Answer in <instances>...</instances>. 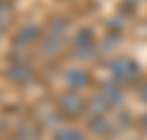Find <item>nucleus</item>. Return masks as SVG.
<instances>
[{
    "label": "nucleus",
    "mask_w": 147,
    "mask_h": 140,
    "mask_svg": "<svg viewBox=\"0 0 147 140\" xmlns=\"http://www.w3.org/2000/svg\"><path fill=\"white\" fill-rule=\"evenodd\" d=\"M108 71L110 79H115L118 84H132L137 81V64L127 57H118L108 62Z\"/></svg>",
    "instance_id": "1"
},
{
    "label": "nucleus",
    "mask_w": 147,
    "mask_h": 140,
    "mask_svg": "<svg viewBox=\"0 0 147 140\" xmlns=\"http://www.w3.org/2000/svg\"><path fill=\"white\" fill-rule=\"evenodd\" d=\"M71 47H74V54H76L79 59H88V57H93L96 49H98V44H96V32H93V27H81V30L74 35Z\"/></svg>",
    "instance_id": "2"
},
{
    "label": "nucleus",
    "mask_w": 147,
    "mask_h": 140,
    "mask_svg": "<svg viewBox=\"0 0 147 140\" xmlns=\"http://www.w3.org/2000/svg\"><path fill=\"white\" fill-rule=\"evenodd\" d=\"M57 108L61 111L66 118H74V116H84L86 111V101L79 96V91H66V93H61L57 99Z\"/></svg>",
    "instance_id": "3"
},
{
    "label": "nucleus",
    "mask_w": 147,
    "mask_h": 140,
    "mask_svg": "<svg viewBox=\"0 0 147 140\" xmlns=\"http://www.w3.org/2000/svg\"><path fill=\"white\" fill-rule=\"evenodd\" d=\"M61 81H64V86L69 88V91H81V88H86L91 84V76H88V71H84V69H66V71L61 74Z\"/></svg>",
    "instance_id": "4"
},
{
    "label": "nucleus",
    "mask_w": 147,
    "mask_h": 140,
    "mask_svg": "<svg viewBox=\"0 0 147 140\" xmlns=\"http://www.w3.org/2000/svg\"><path fill=\"white\" fill-rule=\"evenodd\" d=\"M39 39H42V30H39V25H34V22H25V25L15 32V47H30V44H34V42H39Z\"/></svg>",
    "instance_id": "5"
},
{
    "label": "nucleus",
    "mask_w": 147,
    "mask_h": 140,
    "mask_svg": "<svg viewBox=\"0 0 147 140\" xmlns=\"http://www.w3.org/2000/svg\"><path fill=\"white\" fill-rule=\"evenodd\" d=\"M100 93L105 96V101L110 106H120L123 103V88H120V84L115 79H108V81L100 84Z\"/></svg>",
    "instance_id": "6"
},
{
    "label": "nucleus",
    "mask_w": 147,
    "mask_h": 140,
    "mask_svg": "<svg viewBox=\"0 0 147 140\" xmlns=\"http://www.w3.org/2000/svg\"><path fill=\"white\" fill-rule=\"evenodd\" d=\"M88 128H91L93 135L105 138V135H110L113 130H115V123H110L105 116H91V118H88Z\"/></svg>",
    "instance_id": "7"
},
{
    "label": "nucleus",
    "mask_w": 147,
    "mask_h": 140,
    "mask_svg": "<svg viewBox=\"0 0 147 140\" xmlns=\"http://www.w3.org/2000/svg\"><path fill=\"white\" fill-rule=\"evenodd\" d=\"M32 76H34V71L27 67V62L12 64V67L7 69V79H10V81H15V84H30Z\"/></svg>",
    "instance_id": "8"
},
{
    "label": "nucleus",
    "mask_w": 147,
    "mask_h": 140,
    "mask_svg": "<svg viewBox=\"0 0 147 140\" xmlns=\"http://www.w3.org/2000/svg\"><path fill=\"white\" fill-rule=\"evenodd\" d=\"M61 37H54V35H44L42 39H39V52H42V57H54V54H59V49H61Z\"/></svg>",
    "instance_id": "9"
},
{
    "label": "nucleus",
    "mask_w": 147,
    "mask_h": 140,
    "mask_svg": "<svg viewBox=\"0 0 147 140\" xmlns=\"http://www.w3.org/2000/svg\"><path fill=\"white\" fill-rule=\"evenodd\" d=\"M86 108H88L91 116H105L110 111V103L105 101L103 93H96V96H91V99L86 101Z\"/></svg>",
    "instance_id": "10"
},
{
    "label": "nucleus",
    "mask_w": 147,
    "mask_h": 140,
    "mask_svg": "<svg viewBox=\"0 0 147 140\" xmlns=\"http://www.w3.org/2000/svg\"><path fill=\"white\" fill-rule=\"evenodd\" d=\"M54 140H86V135H84V133H79L76 128L61 125V128L54 130Z\"/></svg>",
    "instance_id": "11"
},
{
    "label": "nucleus",
    "mask_w": 147,
    "mask_h": 140,
    "mask_svg": "<svg viewBox=\"0 0 147 140\" xmlns=\"http://www.w3.org/2000/svg\"><path fill=\"white\" fill-rule=\"evenodd\" d=\"M17 138L20 140H39V130L34 125H30V123H22L17 128Z\"/></svg>",
    "instance_id": "12"
},
{
    "label": "nucleus",
    "mask_w": 147,
    "mask_h": 140,
    "mask_svg": "<svg viewBox=\"0 0 147 140\" xmlns=\"http://www.w3.org/2000/svg\"><path fill=\"white\" fill-rule=\"evenodd\" d=\"M137 91H140V99H142V101H147V81H142Z\"/></svg>",
    "instance_id": "13"
},
{
    "label": "nucleus",
    "mask_w": 147,
    "mask_h": 140,
    "mask_svg": "<svg viewBox=\"0 0 147 140\" xmlns=\"http://www.w3.org/2000/svg\"><path fill=\"white\" fill-rule=\"evenodd\" d=\"M5 130H7V123H5V118L0 116V133H5Z\"/></svg>",
    "instance_id": "14"
},
{
    "label": "nucleus",
    "mask_w": 147,
    "mask_h": 140,
    "mask_svg": "<svg viewBox=\"0 0 147 140\" xmlns=\"http://www.w3.org/2000/svg\"><path fill=\"white\" fill-rule=\"evenodd\" d=\"M3 25H5V17H3V15H0V27H3Z\"/></svg>",
    "instance_id": "15"
},
{
    "label": "nucleus",
    "mask_w": 147,
    "mask_h": 140,
    "mask_svg": "<svg viewBox=\"0 0 147 140\" xmlns=\"http://www.w3.org/2000/svg\"><path fill=\"white\" fill-rule=\"evenodd\" d=\"M127 3H132V5H137V3H140V0H127Z\"/></svg>",
    "instance_id": "16"
},
{
    "label": "nucleus",
    "mask_w": 147,
    "mask_h": 140,
    "mask_svg": "<svg viewBox=\"0 0 147 140\" xmlns=\"http://www.w3.org/2000/svg\"><path fill=\"white\" fill-rule=\"evenodd\" d=\"M7 140H20V138H7Z\"/></svg>",
    "instance_id": "17"
}]
</instances>
